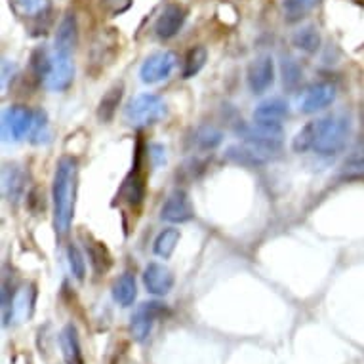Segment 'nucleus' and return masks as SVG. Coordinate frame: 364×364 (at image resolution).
Returning a JSON list of instances; mask_svg holds the SVG:
<instances>
[{
	"mask_svg": "<svg viewBox=\"0 0 364 364\" xmlns=\"http://www.w3.org/2000/svg\"><path fill=\"white\" fill-rule=\"evenodd\" d=\"M77 195V161L63 156L58 162L52 181V203H54V229L60 239L71 231Z\"/></svg>",
	"mask_w": 364,
	"mask_h": 364,
	"instance_id": "obj_1",
	"label": "nucleus"
},
{
	"mask_svg": "<svg viewBox=\"0 0 364 364\" xmlns=\"http://www.w3.org/2000/svg\"><path fill=\"white\" fill-rule=\"evenodd\" d=\"M353 122L347 113H332L316 120L315 153L321 156H336L347 147L351 138Z\"/></svg>",
	"mask_w": 364,
	"mask_h": 364,
	"instance_id": "obj_2",
	"label": "nucleus"
},
{
	"mask_svg": "<svg viewBox=\"0 0 364 364\" xmlns=\"http://www.w3.org/2000/svg\"><path fill=\"white\" fill-rule=\"evenodd\" d=\"M164 114H166V103L156 94H139L132 97L124 107V120L136 128L155 124Z\"/></svg>",
	"mask_w": 364,
	"mask_h": 364,
	"instance_id": "obj_3",
	"label": "nucleus"
},
{
	"mask_svg": "<svg viewBox=\"0 0 364 364\" xmlns=\"http://www.w3.org/2000/svg\"><path fill=\"white\" fill-rule=\"evenodd\" d=\"M239 136L245 144L256 145L271 153H281L282 141H284V132L281 124H271V122H256V124L239 128Z\"/></svg>",
	"mask_w": 364,
	"mask_h": 364,
	"instance_id": "obj_4",
	"label": "nucleus"
},
{
	"mask_svg": "<svg viewBox=\"0 0 364 364\" xmlns=\"http://www.w3.org/2000/svg\"><path fill=\"white\" fill-rule=\"evenodd\" d=\"M10 6L16 16L31 21V35L38 36L48 33L52 23V6L50 0H10Z\"/></svg>",
	"mask_w": 364,
	"mask_h": 364,
	"instance_id": "obj_5",
	"label": "nucleus"
},
{
	"mask_svg": "<svg viewBox=\"0 0 364 364\" xmlns=\"http://www.w3.org/2000/svg\"><path fill=\"white\" fill-rule=\"evenodd\" d=\"M36 111L25 105H10L2 114V136L4 141H21L31 136L35 126Z\"/></svg>",
	"mask_w": 364,
	"mask_h": 364,
	"instance_id": "obj_6",
	"label": "nucleus"
},
{
	"mask_svg": "<svg viewBox=\"0 0 364 364\" xmlns=\"http://www.w3.org/2000/svg\"><path fill=\"white\" fill-rule=\"evenodd\" d=\"M168 307L166 305L159 304V301H149V304H141L136 309V313L130 318V334L138 343L149 340L153 326L159 318L168 316Z\"/></svg>",
	"mask_w": 364,
	"mask_h": 364,
	"instance_id": "obj_7",
	"label": "nucleus"
},
{
	"mask_svg": "<svg viewBox=\"0 0 364 364\" xmlns=\"http://www.w3.org/2000/svg\"><path fill=\"white\" fill-rule=\"evenodd\" d=\"M176 63H178V58L173 52H168V50L155 52L144 61V65L139 69V78L145 84L162 82V80L170 78V75L176 69Z\"/></svg>",
	"mask_w": 364,
	"mask_h": 364,
	"instance_id": "obj_8",
	"label": "nucleus"
},
{
	"mask_svg": "<svg viewBox=\"0 0 364 364\" xmlns=\"http://www.w3.org/2000/svg\"><path fill=\"white\" fill-rule=\"evenodd\" d=\"M246 82H248V88H250L252 94H256V96L267 92L273 86V82H275V63H273V58L267 54L257 55L256 60L248 65Z\"/></svg>",
	"mask_w": 364,
	"mask_h": 364,
	"instance_id": "obj_9",
	"label": "nucleus"
},
{
	"mask_svg": "<svg viewBox=\"0 0 364 364\" xmlns=\"http://www.w3.org/2000/svg\"><path fill=\"white\" fill-rule=\"evenodd\" d=\"M161 218L168 223H186L195 218L191 198L187 195L186 189H173L168 195L166 203L162 204Z\"/></svg>",
	"mask_w": 364,
	"mask_h": 364,
	"instance_id": "obj_10",
	"label": "nucleus"
},
{
	"mask_svg": "<svg viewBox=\"0 0 364 364\" xmlns=\"http://www.w3.org/2000/svg\"><path fill=\"white\" fill-rule=\"evenodd\" d=\"M336 100V86L330 82H316L305 90L304 96L299 100L301 113L313 114L330 107Z\"/></svg>",
	"mask_w": 364,
	"mask_h": 364,
	"instance_id": "obj_11",
	"label": "nucleus"
},
{
	"mask_svg": "<svg viewBox=\"0 0 364 364\" xmlns=\"http://www.w3.org/2000/svg\"><path fill=\"white\" fill-rule=\"evenodd\" d=\"M279 153H271V151H265L262 147H256V145L250 144H240V145H231L227 147L225 159L227 161L235 162V164H240V166H262V164H267L269 161H273Z\"/></svg>",
	"mask_w": 364,
	"mask_h": 364,
	"instance_id": "obj_12",
	"label": "nucleus"
},
{
	"mask_svg": "<svg viewBox=\"0 0 364 364\" xmlns=\"http://www.w3.org/2000/svg\"><path fill=\"white\" fill-rule=\"evenodd\" d=\"M25 187H27V173L23 166L18 162L12 164H4L2 168V193L10 204H18L25 195Z\"/></svg>",
	"mask_w": 364,
	"mask_h": 364,
	"instance_id": "obj_13",
	"label": "nucleus"
},
{
	"mask_svg": "<svg viewBox=\"0 0 364 364\" xmlns=\"http://www.w3.org/2000/svg\"><path fill=\"white\" fill-rule=\"evenodd\" d=\"M187 19V10L179 4H168L155 23V33L161 41H170L178 35Z\"/></svg>",
	"mask_w": 364,
	"mask_h": 364,
	"instance_id": "obj_14",
	"label": "nucleus"
},
{
	"mask_svg": "<svg viewBox=\"0 0 364 364\" xmlns=\"http://www.w3.org/2000/svg\"><path fill=\"white\" fill-rule=\"evenodd\" d=\"M78 42V21L77 16L71 12H67L61 18L58 31H55V54L67 55L71 58V54L77 48Z\"/></svg>",
	"mask_w": 364,
	"mask_h": 364,
	"instance_id": "obj_15",
	"label": "nucleus"
},
{
	"mask_svg": "<svg viewBox=\"0 0 364 364\" xmlns=\"http://www.w3.org/2000/svg\"><path fill=\"white\" fill-rule=\"evenodd\" d=\"M144 284L153 296H166L173 288V273L162 263H149L144 271Z\"/></svg>",
	"mask_w": 364,
	"mask_h": 364,
	"instance_id": "obj_16",
	"label": "nucleus"
},
{
	"mask_svg": "<svg viewBox=\"0 0 364 364\" xmlns=\"http://www.w3.org/2000/svg\"><path fill=\"white\" fill-rule=\"evenodd\" d=\"M73 78H75V65H73L71 58L55 54L52 71L42 84H44V88L52 90V92H63L71 86Z\"/></svg>",
	"mask_w": 364,
	"mask_h": 364,
	"instance_id": "obj_17",
	"label": "nucleus"
},
{
	"mask_svg": "<svg viewBox=\"0 0 364 364\" xmlns=\"http://www.w3.org/2000/svg\"><path fill=\"white\" fill-rule=\"evenodd\" d=\"M119 198L124 200L132 208H139L145 198V178L144 173L139 172V168L136 166L130 172V176L124 179V183L119 189Z\"/></svg>",
	"mask_w": 364,
	"mask_h": 364,
	"instance_id": "obj_18",
	"label": "nucleus"
},
{
	"mask_svg": "<svg viewBox=\"0 0 364 364\" xmlns=\"http://www.w3.org/2000/svg\"><path fill=\"white\" fill-rule=\"evenodd\" d=\"M290 114V105L282 97H269L262 102L254 111V120L256 122H271V124H281L282 120L288 119Z\"/></svg>",
	"mask_w": 364,
	"mask_h": 364,
	"instance_id": "obj_19",
	"label": "nucleus"
},
{
	"mask_svg": "<svg viewBox=\"0 0 364 364\" xmlns=\"http://www.w3.org/2000/svg\"><path fill=\"white\" fill-rule=\"evenodd\" d=\"M60 346L63 358L67 364H84L80 340H78V330L75 324H65L60 332Z\"/></svg>",
	"mask_w": 364,
	"mask_h": 364,
	"instance_id": "obj_20",
	"label": "nucleus"
},
{
	"mask_svg": "<svg viewBox=\"0 0 364 364\" xmlns=\"http://www.w3.org/2000/svg\"><path fill=\"white\" fill-rule=\"evenodd\" d=\"M84 246H86V254H88L90 265L94 269V273H96V275L107 273L109 269H111V265H113V257L109 254L107 246L103 245V242H100V240L92 239V237L86 239Z\"/></svg>",
	"mask_w": 364,
	"mask_h": 364,
	"instance_id": "obj_21",
	"label": "nucleus"
},
{
	"mask_svg": "<svg viewBox=\"0 0 364 364\" xmlns=\"http://www.w3.org/2000/svg\"><path fill=\"white\" fill-rule=\"evenodd\" d=\"M122 96H124V84L122 82L114 84V86H111L103 94L102 102L97 105V119H100V122H109V120L113 119L117 109H119Z\"/></svg>",
	"mask_w": 364,
	"mask_h": 364,
	"instance_id": "obj_22",
	"label": "nucleus"
},
{
	"mask_svg": "<svg viewBox=\"0 0 364 364\" xmlns=\"http://www.w3.org/2000/svg\"><path fill=\"white\" fill-rule=\"evenodd\" d=\"M223 141V134L214 126H200L193 132L191 145L198 151H214Z\"/></svg>",
	"mask_w": 364,
	"mask_h": 364,
	"instance_id": "obj_23",
	"label": "nucleus"
},
{
	"mask_svg": "<svg viewBox=\"0 0 364 364\" xmlns=\"http://www.w3.org/2000/svg\"><path fill=\"white\" fill-rule=\"evenodd\" d=\"M138 296V287H136V279L132 273H124L119 281L114 282L113 287V298L114 301L122 307H130L134 299Z\"/></svg>",
	"mask_w": 364,
	"mask_h": 364,
	"instance_id": "obj_24",
	"label": "nucleus"
},
{
	"mask_svg": "<svg viewBox=\"0 0 364 364\" xmlns=\"http://www.w3.org/2000/svg\"><path fill=\"white\" fill-rule=\"evenodd\" d=\"M179 237H181V233H179V229H176V227L162 229L161 233L156 235L155 242H153V252L159 257H162V259H168L173 254V250H176Z\"/></svg>",
	"mask_w": 364,
	"mask_h": 364,
	"instance_id": "obj_25",
	"label": "nucleus"
},
{
	"mask_svg": "<svg viewBox=\"0 0 364 364\" xmlns=\"http://www.w3.org/2000/svg\"><path fill=\"white\" fill-rule=\"evenodd\" d=\"M52 65H54V55L50 54L48 48L38 46V48L33 50V54H31V73H33V77L36 80L44 82L50 71H52Z\"/></svg>",
	"mask_w": 364,
	"mask_h": 364,
	"instance_id": "obj_26",
	"label": "nucleus"
},
{
	"mask_svg": "<svg viewBox=\"0 0 364 364\" xmlns=\"http://www.w3.org/2000/svg\"><path fill=\"white\" fill-rule=\"evenodd\" d=\"M294 46L305 54H315L316 50L321 48V35L318 31L313 25H307V27H301L299 31H296V35L292 36Z\"/></svg>",
	"mask_w": 364,
	"mask_h": 364,
	"instance_id": "obj_27",
	"label": "nucleus"
},
{
	"mask_svg": "<svg viewBox=\"0 0 364 364\" xmlns=\"http://www.w3.org/2000/svg\"><path fill=\"white\" fill-rule=\"evenodd\" d=\"M323 0H284V14H287V21L290 23H296V21H301V19L315 10Z\"/></svg>",
	"mask_w": 364,
	"mask_h": 364,
	"instance_id": "obj_28",
	"label": "nucleus"
},
{
	"mask_svg": "<svg viewBox=\"0 0 364 364\" xmlns=\"http://www.w3.org/2000/svg\"><path fill=\"white\" fill-rule=\"evenodd\" d=\"M206 60H208V52L204 46H195L187 52L186 61H183V78H193L195 75L203 71V67L206 65Z\"/></svg>",
	"mask_w": 364,
	"mask_h": 364,
	"instance_id": "obj_29",
	"label": "nucleus"
},
{
	"mask_svg": "<svg viewBox=\"0 0 364 364\" xmlns=\"http://www.w3.org/2000/svg\"><path fill=\"white\" fill-rule=\"evenodd\" d=\"M315 139H316V120L305 124L301 130L294 136L292 139V151L298 155H304L307 151L315 149Z\"/></svg>",
	"mask_w": 364,
	"mask_h": 364,
	"instance_id": "obj_30",
	"label": "nucleus"
},
{
	"mask_svg": "<svg viewBox=\"0 0 364 364\" xmlns=\"http://www.w3.org/2000/svg\"><path fill=\"white\" fill-rule=\"evenodd\" d=\"M67 259H69V269H71L73 277L77 281H84V277H86V262H84L82 252L78 250L77 245H69V248H67Z\"/></svg>",
	"mask_w": 364,
	"mask_h": 364,
	"instance_id": "obj_31",
	"label": "nucleus"
},
{
	"mask_svg": "<svg viewBox=\"0 0 364 364\" xmlns=\"http://www.w3.org/2000/svg\"><path fill=\"white\" fill-rule=\"evenodd\" d=\"M282 80L287 88H296L301 80V69H299L298 61L292 58H284L282 60Z\"/></svg>",
	"mask_w": 364,
	"mask_h": 364,
	"instance_id": "obj_32",
	"label": "nucleus"
},
{
	"mask_svg": "<svg viewBox=\"0 0 364 364\" xmlns=\"http://www.w3.org/2000/svg\"><path fill=\"white\" fill-rule=\"evenodd\" d=\"M50 138V126H48V117L44 111H36L35 117V126L31 132V141L33 144H44Z\"/></svg>",
	"mask_w": 364,
	"mask_h": 364,
	"instance_id": "obj_33",
	"label": "nucleus"
},
{
	"mask_svg": "<svg viewBox=\"0 0 364 364\" xmlns=\"http://www.w3.org/2000/svg\"><path fill=\"white\" fill-rule=\"evenodd\" d=\"M343 170L347 173H364V145L357 147L351 155L347 156Z\"/></svg>",
	"mask_w": 364,
	"mask_h": 364,
	"instance_id": "obj_34",
	"label": "nucleus"
},
{
	"mask_svg": "<svg viewBox=\"0 0 364 364\" xmlns=\"http://www.w3.org/2000/svg\"><path fill=\"white\" fill-rule=\"evenodd\" d=\"M132 2L134 0H102V6L109 16H120L132 6Z\"/></svg>",
	"mask_w": 364,
	"mask_h": 364,
	"instance_id": "obj_35",
	"label": "nucleus"
},
{
	"mask_svg": "<svg viewBox=\"0 0 364 364\" xmlns=\"http://www.w3.org/2000/svg\"><path fill=\"white\" fill-rule=\"evenodd\" d=\"M149 156L151 162H153V166H161L166 162V149H164V145L161 144H153L149 147Z\"/></svg>",
	"mask_w": 364,
	"mask_h": 364,
	"instance_id": "obj_36",
	"label": "nucleus"
},
{
	"mask_svg": "<svg viewBox=\"0 0 364 364\" xmlns=\"http://www.w3.org/2000/svg\"><path fill=\"white\" fill-rule=\"evenodd\" d=\"M29 206L33 212H41V210H44V191L42 189H33V191L29 193Z\"/></svg>",
	"mask_w": 364,
	"mask_h": 364,
	"instance_id": "obj_37",
	"label": "nucleus"
}]
</instances>
